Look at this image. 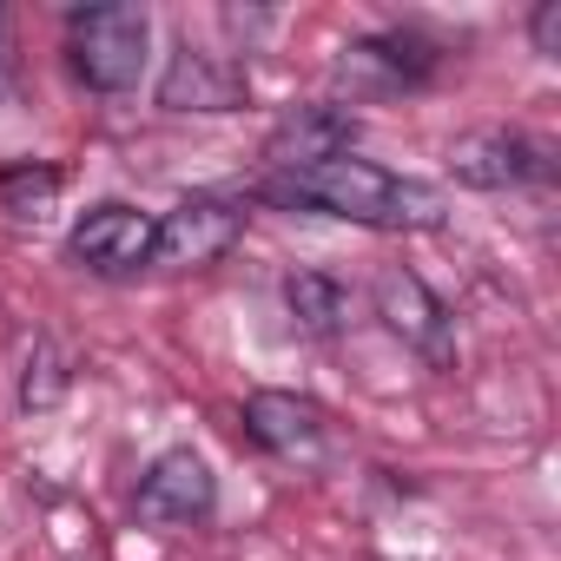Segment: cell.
<instances>
[{
	"mask_svg": "<svg viewBox=\"0 0 561 561\" xmlns=\"http://www.w3.org/2000/svg\"><path fill=\"white\" fill-rule=\"evenodd\" d=\"M257 198L285 205V211H324V218H351V225H370V231H436L449 218L443 192L423 185V179H403V172H383L357 152L344 159H324L311 172H271L257 185Z\"/></svg>",
	"mask_w": 561,
	"mask_h": 561,
	"instance_id": "6da1fadb",
	"label": "cell"
},
{
	"mask_svg": "<svg viewBox=\"0 0 561 561\" xmlns=\"http://www.w3.org/2000/svg\"><path fill=\"white\" fill-rule=\"evenodd\" d=\"M152 21L139 8H80L67 21V60L93 93H126L146 73Z\"/></svg>",
	"mask_w": 561,
	"mask_h": 561,
	"instance_id": "7a4b0ae2",
	"label": "cell"
},
{
	"mask_svg": "<svg viewBox=\"0 0 561 561\" xmlns=\"http://www.w3.org/2000/svg\"><path fill=\"white\" fill-rule=\"evenodd\" d=\"M244 231V205L218 198V192H192L179 198L165 218H152V264L159 271H198L211 257H225Z\"/></svg>",
	"mask_w": 561,
	"mask_h": 561,
	"instance_id": "3957f363",
	"label": "cell"
},
{
	"mask_svg": "<svg viewBox=\"0 0 561 561\" xmlns=\"http://www.w3.org/2000/svg\"><path fill=\"white\" fill-rule=\"evenodd\" d=\"M370 298H377V318H383V324L416 351V357H430V364H449V357H456V324H449L443 298L423 285L416 271H403V264L377 271Z\"/></svg>",
	"mask_w": 561,
	"mask_h": 561,
	"instance_id": "277c9868",
	"label": "cell"
},
{
	"mask_svg": "<svg viewBox=\"0 0 561 561\" xmlns=\"http://www.w3.org/2000/svg\"><path fill=\"white\" fill-rule=\"evenodd\" d=\"M139 522L152 528H192L218 508V476L205 469V456L192 449H165L146 476H139Z\"/></svg>",
	"mask_w": 561,
	"mask_h": 561,
	"instance_id": "5b68a950",
	"label": "cell"
},
{
	"mask_svg": "<svg viewBox=\"0 0 561 561\" xmlns=\"http://www.w3.org/2000/svg\"><path fill=\"white\" fill-rule=\"evenodd\" d=\"M449 172L476 192H508V185L548 179V146H535L528 133H508V126H476L449 146Z\"/></svg>",
	"mask_w": 561,
	"mask_h": 561,
	"instance_id": "8992f818",
	"label": "cell"
},
{
	"mask_svg": "<svg viewBox=\"0 0 561 561\" xmlns=\"http://www.w3.org/2000/svg\"><path fill=\"white\" fill-rule=\"evenodd\" d=\"M244 93H251L244 73L225 54L192 47V41H179L172 60H165V73H159V106L165 113H238Z\"/></svg>",
	"mask_w": 561,
	"mask_h": 561,
	"instance_id": "52a82bcc",
	"label": "cell"
},
{
	"mask_svg": "<svg viewBox=\"0 0 561 561\" xmlns=\"http://www.w3.org/2000/svg\"><path fill=\"white\" fill-rule=\"evenodd\" d=\"M73 257L87 264V271H100V277H133V271H146L152 264V218L139 211V205H93L80 225H73Z\"/></svg>",
	"mask_w": 561,
	"mask_h": 561,
	"instance_id": "ba28073f",
	"label": "cell"
},
{
	"mask_svg": "<svg viewBox=\"0 0 561 561\" xmlns=\"http://www.w3.org/2000/svg\"><path fill=\"white\" fill-rule=\"evenodd\" d=\"M351 146H357V119H351L344 106H298V113L277 119L264 159H271L277 172H311V165H324V159H344Z\"/></svg>",
	"mask_w": 561,
	"mask_h": 561,
	"instance_id": "9c48e42d",
	"label": "cell"
},
{
	"mask_svg": "<svg viewBox=\"0 0 561 561\" xmlns=\"http://www.w3.org/2000/svg\"><path fill=\"white\" fill-rule=\"evenodd\" d=\"M357 93H397V87H416L436 73V47L416 41V34H370V41H351L344 47V67H337Z\"/></svg>",
	"mask_w": 561,
	"mask_h": 561,
	"instance_id": "30bf717a",
	"label": "cell"
},
{
	"mask_svg": "<svg viewBox=\"0 0 561 561\" xmlns=\"http://www.w3.org/2000/svg\"><path fill=\"white\" fill-rule=\"evenodd\" d=\"M244 430L285 462H318V449H324V410L291 390H257L244 403Z\"/></svg>",
	"mask_w": 561,
	"mask_h": 561,
	"instance_id": "8fae6325",
	"label": "cell"
},
{
	"mask_svg": "<svg viewBox=\"0 0 561 561\" xmlns=\"http://www.w3.org/2000/svg\"><path fill=\"white\" fill-rule=\"evenodd\" d=\"M285 311H291L298 331H311V337H337V331L351 324V291L337 285L331 271L305 264V271L285 277Z\"/></svg>",
	"mask_w": 561,
	"mask_h": 561,
	"instance_id": "7c38bea8",
	"label": "cell"
},
{
	"mask_svg": "<svg viewBox=\"0 0 561 561\" xmlns=\"http://www.w3.org/2000/svg\"><path fill=\"white\" fill-rule=\"evenodd\" d=\"M67 390H73V364H67L60 337L41 331V337L27 344V364H21V410H27V416H47Z\"/></svg>",
	"mask_w": 561,
	"mask_h": 561,
	"instance_id": "4fadbf2b",
	"label": "cell"
},
{
	"mask_svg": "<svg viewBox=\"0 0 561 561\" xmlns=\"http://www.w3.org/2000/svg\"><path fill=\"white\" fill-rule=\"evenodd\" d=\"M60 192V172L54 165H8L0 172V205H8L14 218H41Z\"/></svg>",
	"mask_w": 561,
	"mask_h": 561,
	"instance_id": "5bb4252c",
	"label": "cell"
},
{
	"mask_svg": "<svg viewBox=\"0 0 561 561\" xmlns=\"http://www.w3.org/2000/svg\"><path fill=\"white\" fill-rule=\"evenodd\" d=\"M528 34L541 54H561V0H541V8L528 14Z\"/></svg>",
	"mask_w": 561,
	"mask_h": 561,
	"instance_id": "9a60e30c",
	"label": "cell"
},
{
	"mask_svg": "<svg viewBox=\"0 0 561 561\" xmlns=\"http://www.w3.org/2000/svg\"><path fill=\"white\" fill-rule=\"evenodd\" d=\"M8 80H14V41H8V14H0V100H8Z\"/></svg>",
	"mask_w": 561,
	"mask_h": 561,
	"instance_id": "2e32d148",
	"label": "cell"
}]
</instances>
